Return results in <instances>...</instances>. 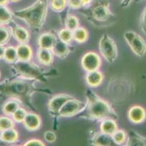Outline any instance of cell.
<instances>
[{
    "instance_id": "cell-1",
    "label": "cell",
    "mask_w": 146,
    "mask_h": 146,
    "mask_svg": "<svg viewBox=\"0 0 146 146\" xmlns=\"http://www.w3.org/2000/svg\"><path fill=\"white\" fill-rule=\"evenodd\" d=\"M48 4V0H38L29 8L16 11L13 14L23 20L32 28L38 30L42 27L45 21Z\"/></svg>"
},
{
    "instance_id": "cell-2",
    "label": "cell",
    "mask_w": 146,
    "mask_h": 146,
    "mask_svg": "<svg viewBox=\"0 0 146 146\" xmlns=\"http://www.w3.org/2000/svg\"><path fill=\"white\" fill-rule=\"evenodd\" d=\"M100 50L102 56L109 63L115 60L117 54V46L112 38L107 35H103L100 41Z\"/></svg>"
},
{
    "instance_id": "cell-3",
    "label": "cell",
    "mask_w": 146,
    "mask_h": 146,
    "mask_svg": "<svg viewBox=\"0 0 146 146\" xmlns=\"http://www.w3.org/2000/svg\"><path fill=\"white\" fill-rule=\"evenodd\" d=\"M124 37L132 51L138 56H143L146 52V43L141 36L132 31L126 32Z\"/></svg>"
},
{
    "instance_id": "cell-4",
    "label": "cell",
    "mask_w": 146,
    "mask_h": 146,
    "mask_svg": "<svg viewBox=\"0 0 146 146\" xmlns=\"http://www.w3.org/2000/svg\"><path fill=\"white\" fill-rule=\"evenodd\" d=\"M90 113L94 118L102 119L112 116L109 106L105 102L99 99L93 100L90 106Z\"/></svg>"
},
{
    "instance_id": "cell-5",
    "label": "cell",
    "mask_w": 146,
    "mask_h": 146,
    "mask_svg": "<svg viewBox=\"0 0 146 146\" xmlns=\"http://www.w3.org/2000/svg\"><path fill=\"white\" fill-rule=\"evenodd\" d=\"M83 103L78 100H68L64 103L62 108L59 110V115L62 116H68L76 113L82 109Z\"/></svg>"
},
{
    "instance_id": "cell-6",
    "label": "cell",
    "mask_w": 146,
    "mask_h": 146,
    "mask_svg": "<svg viewBox=\"0 0 146 146\" xmlns=\"http://www.w3.org/2000/svg\"><path fill=\"white\" fill-rule=\"evenodd\" d=\"M104 1L101 4L97 2L92 10V16L98 21H107L110 16V11L108 8V6L105 4Z\"/></svg>"
},
{
    "instance_id": "cell-7",
    "label": "cell",
    "mask_w": 146,
    "mask_h": 146,
    "mask_svg": "<svg viewBox=\"0 0 146 146\" xmlns=\"http://www.w3.org/2000/svg\"><path fill=\"white\" fill-rule=\"evenodd\" d=\"M83 66L89 72L95 71L100 65V58L95 53L90 52L83 56L82 59Z\"/></svg>"
},
{
    "instance_id": "cell-8",
    "label": "cell",
    "mask_w": 146,
    "mask_h": 146,
    "mask_svg": "<svg viewBox=\"0 0 146 146\" xmlns=\"http://www.w3.org/2000/svg\"><path fill=\"white\" fill-rule=\"evenodd\" d=\"M25 89L22 84L11 83L0 85V91L11 94H21L25 92Z\"/></svg>"
},
{
    "instance_id": "cell-9",
    "label": "cell",
    "mask_w": 146,
    "mask_h": 146,
    "mask_svg": "<svg viewBox=\"0 0 146 146\" xmlns=\"http://www.w3.org/2000/svg\"><path fill=\"white\" fill-rule=\"evenodd\" d=\"M129 117L133 122L141 123L145 119V111L141 106H134L129 111Z\"/></svg>"
},
{
    "instance_id": "cell-10",
    "label": "cell",
    "mask_w": 146,
    "mask_h": 146,
    "mask_svg": "<svg viewBox=\"0 0 146 146\" xmlns=\"http://www.w3.org/2000/svg\"><path fill=\"white\" fill-rule=\"evenodd\" d=\"M56 42L55 36L50 33H45L39 39L40 46L44 49H52Z\"/></svg>"
},
{
    "instance_id": "cell-11",
    "label": "cell",
    "mask_w": 146,
    "mask_h": 146,
    "mask_svg": "<svg viewBox=\"0 0 146 146\" xmlns=\"http://www.w3.org/2000/svg\"><path fill=\"white\" fill-rule=\"evenodd\" d=\"M69 99H71V98L68 96H57L50 101V104H49L50 109L54 112H59L62 106L64 105V103Z\"/></svg>"
},
{
    "instance_id": "cell-12",
    "label": "cell",
    "mask_w": 146,
    "mask_h": 146,
    "mask_svg": "<svg viewBox=\"0 0 146 146\" xmlns=\"http://www.w3.org/2000/svg\"><path fill=\"white\" fill-rule=\"evenodd\" d=\"M23 121L25 127L30 130H34V129H38L40 124V119L38 116L34 115V114L26 115Z\"/></svg>"
},
{
    "instance_id": "cell-13",
    "label": "cell",
    "mask_w": 146,
    "mask_h": 146,
    "mask_svg": "<svg viewBox=\"0 0 146 146\" xmlns=\"http://www.w3.org/2000/svg\"><path fill=\"white\" fill-rule=\"evenodd\" d=\"M16 51H17L18 58L23 62H25L28 59H30L32 54L31 49L25 44H22L19 45L16 48Z\"/></svg>"
},
{
    "instance_id": "cell-14",
    "label": "cell",
    "mask_w": 146,
    "mask_h": 146,
    "mask_svg": "<svg viewBox=\"0 0 146 146\" xmlns=\"http://www.w3.org/2000/svg\"><path fill=\"white\" fill-rule=\"evenodd\" d=\"M13 35L16 40L22 44L28 42V39H29V34H28V31L22 27H15L13 30Z\"/></svg>"
},
{
    "instance_id": "cell-15",
    "label": "cell",
    "mask_w": 146,
    "mask_h": 146,
    "mask_svg": "<svg viewBox=\"0 0 146 146\" xmlns=\"http://www.w3.org/2000/svg\"><path fill=\"white\" fill-rule=\"evenodd\" d=\"M52 50L54 54L58 56H60V57L65 56L68 52V48L67 44L65 42H62V40L59 41V42H56Z\"/></svg>"
},
{
    "instance_id": "cell-16",
    "label": "cell",
    "mask_w": 146,
    "mask_h": 146,
    "mask_svg": "<svg viewBox=\"0 0 146 146\" xmlns=\"http://www.w3.org/2000/svg\"><path fill=\"white\" fill-rule=\"evenodd\" d=\"M1 138L4 141V142H14L18 138V133L16 130L11 128V129H7V130L2 131L1 133Z\"/></svg>"
},
{
    "instance_id": "cell-17",
    "label": "cell",
    "mask_w": 146,
    "mask_h": 146,
    "mask_svg": "<svg viewBox=\"0 0 146 146\" xmlns=\"http://www.w3.org/2000/svg\"><path fill=\"white\" fill-rule=\"evenodd\" d=\"M12 20V13L5 6H0V25L10 23Z\"/></svg>"
},
{
    "instance_id": "cell-18",
    "label": "cell",
    "mask_w": 146,
    "mask_h": 146,
    "mask_svg": "<svg viewBox=\"0 0 146 146\" xmlns=\"http://www.w3.org/2000/svg\"><path fill=\"white\" fill-rule=\"evenodd\" d=\"M16 68L19 70V72H22V74H30V75H38V72L33 67L28 65V64L24 63H19L16 64Z\"/></svg>"
},
{
    "instance_id": "cell-19",
    "label": "cell",
    "mask_w": 146,
    "mask_h": 146,
    "mask_svg": "<svg viewBox=\"0 0 146 146\" xmlns=\"http://www.w3.org/2000/svg\"><path fill=\"white\" fill-rule=\"evenodd\" d=\"M102 79V75L101 73L92 71L87 75V82L91 86H97L100 83Z\"/></svg>"
},
{
    "instance_id": "cell-20",
    "label": "cell",
    "mask_w": 146,
    "mask_h": 146,
    "mask_svg": "<svg viewBox=\"0 0 146 146\" xmlns=\"http://www.w3.org/2000/svg\"><path fill=\"white\" fill-rule=\"evenodd\" d=\"M102 131L106 134H113L117 131V125L112 120H105L101 125Z\"/></svg>"
},
{
    "instance_id": "cell-21",
    "label": "cell",
    "mask_w": 146,
    "mask_h": 146,
    "mask_svg": "<svg viewBox=\"0 0 146 146\" xmlns=\"http://www.w3.org/2000/svg\"><path fill=\"white\" fill-rule=\"evenodd\" d=\"M129 141V145H146V138L134 133L131 135Z\"/></svg>"
},
{
    "instance_id": "cell-22",
    "label": "cell",
    "mask_w": 146,
    "mask_h": 146,
    "mask_svg": "<svg viewBox=\"0 0 146 146\" xmlns=\"http://www.w3.org/2000/svg\"><path fill=\"white\" fill-rule=\"evenodd\" d=\"M4 58L7 61L10 62V63L14 62L18 58L16 48L13 46H9L6 48Z\"/></svg>"
},
{
    "instance_id": "cell-23",
    "label": "cell",
    "mask_w": 146,
    "mask_h": 146,
    "mask_svg": "<svg viewBox=\"0 0 146 146\" xmlns=\"http://www.w3.org/2000/svg\"><path fill=\"white\" fill-rule=\"evenodd\" d=\"M11 32L9 28L0 25V45H4L9 40Z\"/></svg>"
},
{
    "instance_id": "cell-24",
    "label": "cell",
    "mask_w": 146,
    "mask_h": 146,
    "mask_svg": "<svg viewBox=\"0 0 146 146\" xmlns=\"http://www.w3.org/2000/svg\"><path fill=\"white\" fill-rule=\"evenodd\" d=\"M74 39L78 42H83L87 39L88 33L84 28H76L73 32Z\"/></svg>"
},
{
    "instance_id": "cell-25",
    "label": "cell",
    "mask_w": 146,
    "mask_h": 146,
    "mask_svg": "<svg viewBox=\"0 0 146 146\" xmlns=\"http://www.w3.org/2000/svg\"><path fill=\"white\" fill-rule=\"evenodd\" d=\"M38 58L42 63L45 64H49L52 62V56L50 53V50L41 48L38 52Z\"/></svg>"
},
{
    "instance_id": "cell-26",
    "label": "cell",
    "mask_w": 146,
    "mask_h": 146,
    "mask_svg": "<svg viewBox=\"0 0 146 146\" xmlns=\"http://www.w3.org/2000/svg\"><path fill=\"white\" fill-rule=\"evenodd\" d=\"M59 36L62 42L68 44V43H69V42L72 40L73 38H74V35H73V31L68 30V28L63 29V30H62L59 31Z\"/></svg>"
},
{
    "instance_id": "cell-27",
    "label": "cell",
    "mask_w": 146,
    "mask_h": 146,
    "mask_svg": "<svg viewBox=\"0 0 146 146\" xmlns=\"http://www.w3.org/2000/svg\"><path fill=\"white\" fill-rule=\"evenodd\" d=\"M19 108V105H18L17 102L14 101V100H11V101L7 102L4 106V113L7 115H13V112Z\"/></svg>"
},
{
    "instance_id": "cell-28",
    "label": "cell",
    "mask_w": 146,
    "mask_h": 146,
    "mask_svg": "<svg viewBox=\"0 0 146 146\" xmlns=\"http://www.w3.org/2000/svg\"><path fill=\"white\" fill-rule=\"evenodd\" d=\"M95 141L97 145H108L112 144V138L109 136V135L104 133L103 134H100L97 136Z\"/></svg>"
},
{
    "instance_id": "cell-29",
    "label": "cell",
    "mask_w": 146,
    "mask_h": 146,
    "mask_svg": "<svg viewBox=\"0 0 146 146\" xmlns=\"http://www.w3.org/2000/svg\"><path fill=\"white\" fill-rule=\"evenodd\" d=\"M65 24H66V28L68 30L74 31L76 29L78 28V19L74 16H69L66 19L65 21Z\"/></svg>"
},
{
    "instance_id": "cell-30",
    "label": "cell",
    "mask_w": 146,
    "mask_h": 146,
    "mask_svg": "<svg viewBox=\"0 0 146 146\" xmlns=\"http://www.w3.org/2000/svg\"><path fill=\"white\" fill-rule=\"evenodd\" d=\"M13 127V122L11 119L0 117V131H4Z\"/></svg>"
},
{
    "instance_id": "cell-31",
    "label": "cell",
    "mask_w": 146,
    "mask_h": 146,
    "mask_svg": "<svg viewBox=\"0 0 146 146\" xmlns=\"http://www.w3.org/2000/svg\"><path fill=\"white\" fill-rule=\"evenodd\" d=\"M66 4V0H52V7L53 10L56 11H61L65 8Z\"/></svg>"
},
{
    "instance_id": "cell-32",
    "label": "cell",
    "mask_w": 146,
    "mask_h": 146,
    "mask_svg": "<svg viewBox=\"0 0 146 146\" xmlns=\"http://www.w3.org/2000/svg\"><path fill=\"white\" fill-rule=\"evenodd\" d=\"M113 139L115 143L121 144L126 141V134L123 131H116L113 133Z\"/></svg>"
},
{
    "instance_id": "cell-33",
    "label": "cell",
    "mask_w": 146,
    "mask_h": 146,
    "mask_svg": "<svg viewBox=\"0 0 146 146\" xmlns=\"http://www.w3.org/2000/svg\"><path fill=\"white\" fill-rule=\"evenodd\" d=\"M13 119L16 120V121H23L26 116V112L22 108H18L13 112Z\"/></svg>"
},
{
    "instance_id": "cell-34",
    "label": "cell",
    "mask_w": 146,
    "mask_h": 146,
    "mask_svg": "<svg viewBox=\"0 0 146 146\" xmlns=\"http://www.w3.org/2000/svg\"><path fill=\"white\" fill-rule=\"evenodd\" d=\"M141 25L143 31L146 35V8L144 9L141 18Z\"/></svg>"
},
{
    "instance_id": "cell-35",
    "label": "cell",
    "mask_w": 146,
    "mask_h": 146,
    "mask_svg": "<svg viewBox=\"0 0 146 146\" xmlns=\"http://www.w3.org/2000/svg\"><path fill=\"white\" fill-rule=\"evenodd\" d=\"M45 140L48 142H53V141H55L56 139V136L53 132L52 131H48L45 133Z\"/></svg>"
},
{
    "instance_id": "cell-36",
    "label": "cell",
    "mask_w": 146,
    "mask_h": 146,
    "mask_svg": "<svg viewBox=\"0 0 146 146\" xmlns=\"http://www.w3.org/2000/svg\"><path fill=\"white\" fill-rule=\"evenodd\" d=\"M69 4L72 8H79L82 7L81 0H68Z\"/></svg>"
},
{
    "instance_id": "cell-37",
    "label": "cell",
    "mask_w": 146,
    "mask_h": 146,
    "mask_svg": "<svg viewBox=\"0 0 146 146\" xmlns=\"http://www.w3.org/2000/svg\"><path fill=\"white\" fill-rule=\"evenodd\" d=\"M25 145H43V143L42 142H40L39 140H31V141L26 143Z\"/></svg>"
},
{
    "instance_id": "cell-38",
    "label": "cell",
    "mask_w": 146,
    "mask_h": 146,
    "mask_svg": "<svg viewBox=\"0 0 146 146\" xmlns=\"http://www.w3.org/2000/svg\"><path fill=\"white\" fill-rule=\"evenodd\" d=\"M5 48L4 47V46L0 45V59L4 58V52H5Z\"/></svg>"
},
{
    "instance_id": "cell-39",
    "label": "cell",
    "mask_w": 146,
    "mask_h": 146,
    "mask_svg": "<svg viewBox=\"0 0 146 146\" xmlns=\"http://www.w3.org/2000/svg\"><path fill=\"white\" fill-rule=\"evenodd\" d=\"M91 2V0H81L82 6H87Z\"/></svg>"
},
{
    "instance_id": "cell-40",
    "label": "cell",
    "mask_w": 146,
    "mask_h": 146,
    "mask_svg": "<svg viewBox=\"0 0 146 146\" xmlns=\"http://www.w3.org/2000/svg\"><path fill=\"white\" fill-rule=\"evenodd\" d=\"M9 0H0V6H6Z\"/></svg>"
},
{
    "instance_id": "cell-41",
    "label": "cell",
    "mask_w": 146,
    "mask_h": 146,
    "mask_svg": "<svg viewBox=\"0 0 146 146\" xmlns=\"http://www.w3.org/2000/svg\"><path fill=\"white\" fill-rule=\"evenodd\" d=\"M4 143H5V142H4V141H3V140L1 139H1H0V145H4Z\"/></svg>"
},
{
    "instance_id": "cell-42",
    "label": "cell",
    "mask_w": 146,
    "mask_h": 146,
    "mask_svg": "<svg viewBox=\"0 0 146 146\" xmlns=\"http://www.w3.org/2000/svg\"><path fill=\"white\" fill-rule=\"evenodd\" d=\"M10 1H13V2H16V1H19V0H10Z\"/></svg>"
},
{
    "instance_id": "cell-43",
    "label": "cell",
    "mask_w": 146,
    "mask_h": 146,
    "mask_svg": "<svg viewBox=\"0 0 146 146\" xmlns=\"http://www.w3.org/2000/svg\"><path fill=\"white\" fill-rule=\"evenodd\" d=\"M136 1H141V0H136Z\"/></svg>"
}]
</instances>
